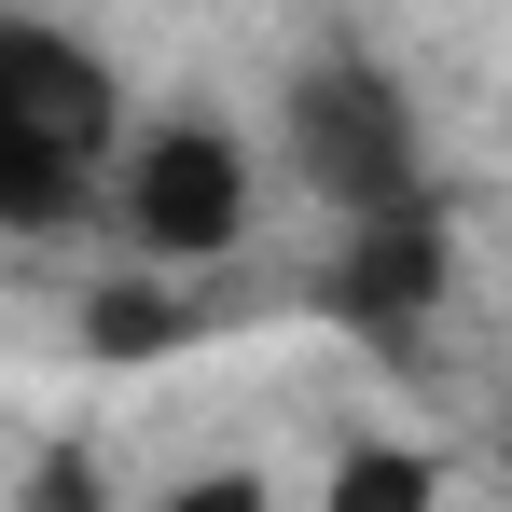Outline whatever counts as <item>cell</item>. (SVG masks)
<instances>
[{"instance_id": "obj_6", "label": "cell", "mask_w": 512, "mask_h": 512, "mask_svg": "<svg viewBox=\"0 0 512 512\" xmlns=\"http://www.w3.org/2000/svg\"><path fill=\"white\" fill-rule=\"evenodd\" d=\"M180 333H194V305H180L167 277H97L84 291V346L97 360H167Z\"/></svg>"}, {"instance_id": "obj_2", "label": "cell", "mask_w": 512, "mask_h": 512, "mask_svg": "<svg viewBox=\"0 0 512 512\" xmlns=\"http://www.w3.org/2000/svg\"><path fill=\"white\" fill-rule=\"evenodd\" d=\"M277 153H291V180L333 222L429 208V125H416V97L388 84V56H360V42H319L277 84Z\"/></svg>"}, {"instance_id": "obj_7", "label": "cell", "mask_w": 512, "mask_h": 512, "mask_svg": "<svg viewBox=\"0 0 512 512\" xmlns=\"http://www.w3.org/2000/svg\"><path fill=\"white\" fill-rule=\"evenodd\" d=\"M0 512H125V485H111L97 429H56V443H28V471H14Z\"/></svg>"}, {"instance_id": "obj_8", "label": "cell", "mask_w": 512, "mask_h": 512, "mask_svg": "<svg viewBox=\"0 0 512 512\" xmlns=\"http://www.w3.org/2000/svg\"><path fill=\"white\" fill-rule=\"evenodd\" d=\"M139 512H277V485H263L250 457H222V471H180L167 499H139Z\"/></svg>"}, {"instance_id": "obj_1", "label": "cell", "mask_w": 512, "mask_h": 512, "mask_svg": "<svg viewBox=\"0 0 512 512\" xmlns=\"http://www.w3.org/2000/svg\"><path fill=\"white\" fill-rule=\"evenodd\" d=\"M111 153H125V70L42 14H0V236L97 222Z\"/></svg>"}, {"instance_id": "obj_5", "label": "cell", "mask_w": 512, "mask_h": 512, "mask_svg": "<svg viewBox=\"0 0 512 512\" xmlns=\"http://www.w3.org/2000/svg\"><path fill=\"white\" fill-rule=\"evenodd\" d=\"M319 512H443V457L402 443V429H360V443H333V471H319Z\"/></svg>"}, {"instance_id": "obj_3", "label": "cell", "mask_w": 512, "mask_h": 512, "mask_svg": "<svg viewBox=\"0 0 512 512\" xmlns=\"http://www.w3.org/2000/svg\"><path fill=\"white\" fill-rule=\"evenodd\" d=\"M250 208H263V167L222 111H153L125 125L111 153V236L153 263V277H208V263L250 250Z\"/></svg>"}, {"instance_id": "obj_4", "label": "cell", "mask_w": 512, "mask_h": 512, "mask_svg": "<svg viewBox=\"0 0 512 512\" xmlns=\"http://www.w3.org/2000/svg\"><path fill=\"white\" fill-rule=\"evenodd\" d=\"M443 291H457V222H443V194H429V208H388V222H333V250H319V305H333V333L388 346V360L429 346Z\"/></svg>"}]
</instances>
